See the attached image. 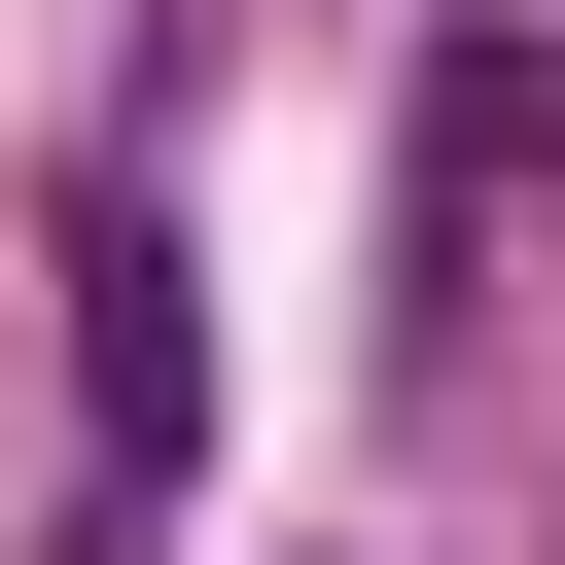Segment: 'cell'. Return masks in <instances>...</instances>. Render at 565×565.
<instances>
[{
    "label": "cell",
    "instance_id": "cell-1",
    "mask_svg": "<svg viewBox=\"0 0 565 565\" xmlns=\"http://www.w3.org/2000/svg\"><path fill=\"white\" fill-rule=\"evenodd\" d=\"M71 424H106V459H177V424H212V318H177V247H141V212H71Z\"/></svg>",
    "mask_w": 565,
    "mask_h": 565
},
{
    "label": "cell",
    "instance_id": "cell-2",
    "mask_svg": "<svg viewBox=\"0 0 565 565\" xmlns=\"http://www.w3.org/2000/svg\"><path fill=\"white\" fill-rule=\"evenodd\" d=\"M530 141H565V106H530Z\"/></svg>",
    "mask_w": 565,
    "mask_h": 565
}]
</instances>
